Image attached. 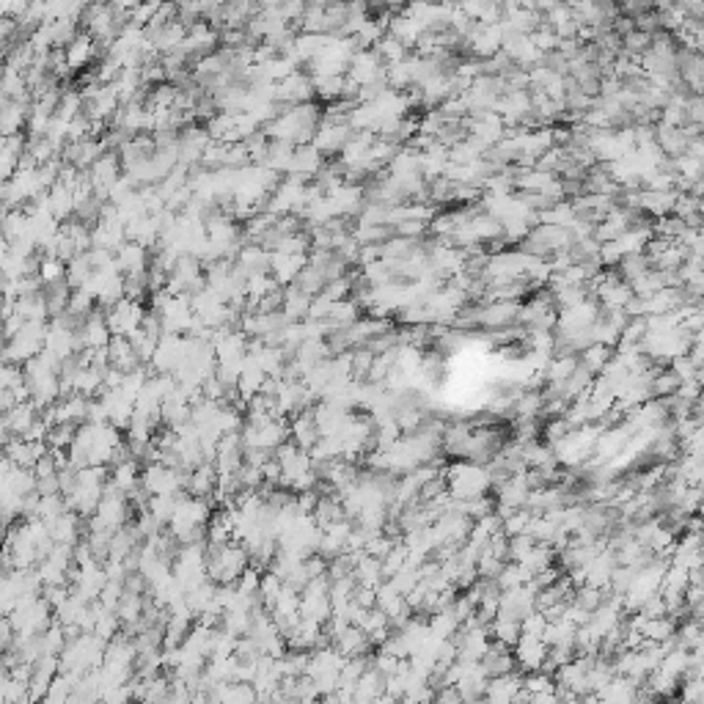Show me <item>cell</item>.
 Returning a JSON list of instances; mask_svg holds the SVG:
<instances>
[{
	"mask_svg": "<svg viewBox=\"0 0 704 704\" xmlns=\"http://www.w3.org/2000/svg\"><path fill=\"white\" fill-rule=\"evenodd\" d=\"M548 658V644L542 636L534 633H520L518 644H515V663L523 671H539L542 663Z\"/></svg>",
	"mask_w": 704,
	"mask_h": 704,
	"instance_id": "3",
	"label": "cell"
},
{
	"mask_svg": "<svg viewBox=\"0 0 704 704\" xmlns=\"http://www.w3.org/2000/svg\"><path fill=\"white\" fill-rule=\"evenodd\" d=\"M78 427H80V424H58V427H53L50 435H47L50 449H69L72 440H75V435H78Z\"/></svg>",
	"mask_w": 704,
	"mask_h": 704,
	"instance_id": "9",
	"label": "cell"
},
{
	"mask_svg": "<svg viewBox=\"0 0 704 704\" xmlns=\"http://www.w3.org/2000/svg\"><path fill=\"white\" fill-rule=\"evenodd\" d=\"M611 350H608V344H600V341H594V344H589L583 355H580V366H586L592 374H602V369L611 363Z\"/></svg>",
	"mask_w": 704,
	"mask_h": 704,
	"instance_id": "7",
	"label": "cell"
},
{
	"mask_svg": "<svg viewBox=\"0 0 704 704\" xmlns=\"http://www.w3.org/2000/svg\"><path fill=\"white\" fill-rule=\"evenodd\" d=\"M182 496H185V493L151 496L149 498V512L160 520V526H168V523L174 520V515H176V509H179V501H182Z\"/></svg>",
	"mask_w": 704,
	"mask_h": 704,
	"instance_id": "6",
	"label": "cell"
},
{
	"mask_svg": "<svg viewBox=\"0 0 704 704\" xmlns=\"http://www.w3.org/2000/svg\"><path fill=\"white\" fill-rule=\"evenodd\" d=\"M515 316V306H493V309H487L479 319H481V325H490V328H501V325H506L509 319Z\"/></svg>",
	"mask_w": 704,
	"mask_h": 704,
	"instance_id": "10",
	"label": "cell"
},
{
	"mask_svg": "<svg viewBox=\"0 0 704 704\" xmlns=\"http://www.w3.org/2000/svg\"><path fill=\"white\" fill-rule=\"evenodd\" d=\"M218 465L215 462H201L198 468H193L190 471V481H187V493L190 496H201V498H209L212 496V490L218 487Z\"/></svg>",
	"mask_w": 704,
	"mask_h": 704,
	"instance_id": "4",
	"label": "cell"
},
{
	"mask_svg": "<svg viewBox=\"0 0 704 704\" xmlns=\"http://www.w3.org/2000/svg\"><path fill=\"white\" fill-rule=\"evenodd\" d=\"M144 322L146 314L141 309V303L129 300V297H122L119 303H113V309L107 311V325H110L113 336H127L129 338L138 328H144Z\"/></svg>",
	"mask_w": 704,
	"mask_h": 704,
	"instance_id": "2",
	"label": "cell"
},
{
	"mask_svg": "<svg viewBox=\"0 0 704 704\" xmlns=\"http://www.w3.org/2000/svg\"><path fill=\"white\" fill-rule=\"evenodd\" d=\"M107 358H110V366H119L122 372H132V369L141 363L138 352H135L132 341H129L127 336H113V338H110V344H107Z\"/></svg>",
	"mask_w": 704,
	"mask_h": 704,
	"instance_id": "5",
	"label": "cell"
},
{
	"mask_svg": "<svg viewBox=\"0 0 704 704\" xmlns=\"http://www.w3.org/2000/svg\"><path fill=\"white\" fill-rule=\"evenodd\" d=\"M490 633H493V639L501 641L503 646H515L520 639V633H523V624H520V619H515V617H496Z\"/></svg>",
	"mask_w": 704,
	"mask_h": 704,
	"instance_id": "8",
	"label": "cell"
},
{
	"mask_svg": "<svg viewBox=\"0 0 704 704\" xmlns=\"http://www.w3.org/2000/svg\"><path fill=\"white\" fill-rule=\"evenodd\" d=\"M446 484H449V493L459 501H471L487 493V487L493 484V476L487 468L474 465V462H454L449 471H446Z\"/></svg>",
	"mask_w": 704,
	"mask_h": 704,
	"instance_id": "1",
	"label": "cell"
}]
</instances>
